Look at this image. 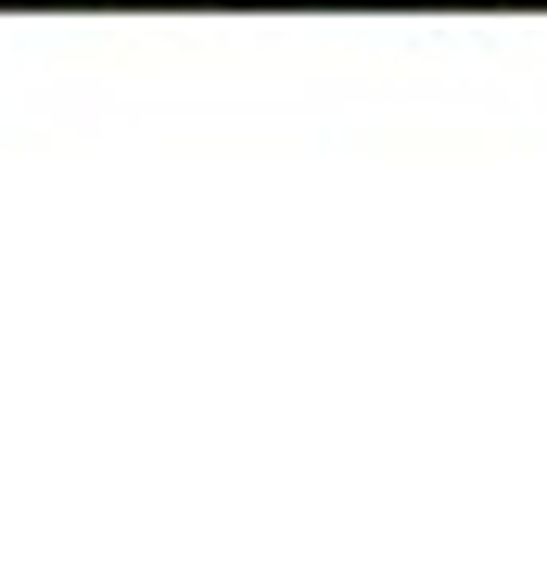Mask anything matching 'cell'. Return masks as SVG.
Returning a JSON list of instances; mask_svg holds the SVG:
<instances>
[{"mask_svg": "<svg viewBox=\"0 0 547 561\" xmlns=\"http://www.w3.org/2000/svg\"><path fill=\"white\" fill-rule=\"evenodd\" d=\"M344 13H472V0H344Z\"/></svg>", "mask_w": 547, "mask_h": 561, "instance_id": "1", "label": "cell"}, {"mask_svg": "<svg viewBox=\"0 0 547 561\" xmlns=\"http://www.w3.org/2000/svg\"><path fill=\"white\" fill-rule=\"evenodd\" d=\"M510 13H547V0H510Z\"/></svg>", "mask_w": 547, "mask_h": 561, "instance_id": "2", "label": "cell"}]
</instances>
